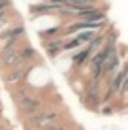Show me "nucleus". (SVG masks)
I'll use <instances>...</instances> for the list:
<instances>
[{
    "label": "nucleus",
    "mask_w": 128,
    "mask_h": 130,
    "mask_svg": "<svg viewBox=\"0 0 128 130\" xmlns=\"http://www.w3.org/2000/svg\"><path fill=\"white\" fill-rule=\"evenodd\" d=\"M11 94H13L15 104H17V109L21 111V115H23L25 119H28V117H32V115L40 113L42 109H45L43 100L34 91H30L26 85H19L17 89H13Z\"/></svg>",
    "instance_id": "f257e3e1"
},
{
    "label": "nucleus",
    "mask_w": 128,
    "mask_h": 130,
    "mask_svg": "<svg viewBox=\"0 0 128 130\" xmlns=\"http://www.w3.org/2000/svg\"><path fill=\"white\" fill-rule=\"evenodd\" d=\"M60 119H62V111L55 109V107H45V109H42L40 113L28 117L26 123H28V126L34 128V130H45V128L53 126V124L60 123Z\"/></svg>",
    "instance_id": "f03ea898"
},
{
    "label": "nucleus",
    "mask_w": 128,
    "mask_h": 130,
    "mask_svg": "<svg viewBox=\"0 0 128 130\" xmlns=\"http://www.w3.org/2000/svg\"><path fill=\"white\" fill-rule=\"evenodd\" d=\"M19 51L21 45H8L0 49V66L4 68V72L19 66Z\"/></svg>",
    "instance_id": "7ed1b4c3"
},
{
    "label": "nucleus",
    "mask_w": 128,
    "mask_h": 130,
    "mask_svg": "<svg viewBox=\"0 0 128 130\" xmlns=\"http://www.w3.org/2000/svg\"><path fill=\"white\" fill-rule=\"evenodd\" d=\"M34 64H28V66H15V68L11 70H6L4 72V83L8 85V87H17L19 83H23V79L28 75L30 68H32Z\"/></svg>",
    "instance_id": "20e7f679"
},
{
    "label": "nucleus",
    "mask_w": 128,
    "mask_h": 130,
    "mask_svg": "<svg viewBox=\"0 0 128 130\" xmlns=\"http://www.w3.org/2000/svg\"><path fill=\"white\" fill-rule=\"evenodd\" d=\"M64 36H55V38H49L43 42V45H45V51L47 55L51 57V59H57V57L62 53V47H64Z\"/></svg>",
    "instance_id": "39448f33"
},
{
    "label": "nucleus",
    "mask_w": 128,
    "mask_h": 130,
    "mask_svg": "<svg viewBox=\"0 0 128 130\" xmlns=\"http://www.w3.org/2000/svg\"><path fill=\"white\" fill-rule=\"evenodd\" d=\"M90 57H92V51L89 49V45H83L77 53H74V55H72V62L76 66H83L85 62L90 60Z\"/></svg>",
    "instance_id": "423d86ee"
},
{
    "label": "nucleus",
    "mask_w": 128,
    "mask_h": 130,
    "mask_svg": "<svg viewBox=\"0 0 128 130\" xmlns=\"http://www.w3.org/2000/svg\"><path fill=\"white\" fill-rule=\"evenodd\" d=\"M94 36H96L94 30H83V32H77V34H76V38L83 43V45H87V43H89L90 40L94 38Z\"/></svg>",
    "instance_id": "0eeeda50"
},
{
    "label": "nucleus",
    "mask_w": 128,
    "mask_h": 130,
    "mask_svg": "<svg viewBox=\"0 0 128 130\" xmlns=\"http://www.w3.org/2000/svg\"><path fill=\"white\" fill-rule=\"evenodd\" d=\"M79 47H83V43L79 42L76 36H74V38H70V40H64V47H62V51H74V49H79Z\"/></svg>",
    "instance_id": "6e6552de"
},
{
    "label": "nucleus",
    "mask_w": 128,
    "mask_h": 130,
    "mask_svg": "<svg viewBox=\"0 0 128 130\" xmlns=\"http://www.w3.org/2000/svg\"><path fill=\"white\" fill-rule=\"evenodd\" d=\"M8 26H10V11L0 13V34H2Z\"/></svg>",
    "instance_id": "1a4fd4ad"
},
{
    "label": "nucleus",
    "mask_w": 128,
    "mask_h": 130,
    "mask_svg": "<svg viewBox=\"0 0 128 130\" xmlns=\"http://www.w3.org/2000/svg\"><path fill=\"white\" fill-rule=\"evenodd\" d=\"M60 32V28L57 26V28H49V30H43V32H40V36L42 38H47V36H53V34H59Z\"/></svg>",
    "instance_id": "9d476101"
},
{
    "label": "nucleus",
    "mask_w": 128,
    "mask_h": 130,
    "mask_svg": "<svg viewBox=\"0 0 128 130\" xmlns=\"http://www.w3.org/2000/svg\"><path fill=\"white\" fill-rule=\"evenodd\" d=\"M45 130H68V126H66L64 123H57V124H53V126L45 128Z\"/></svg>",
    "instance_id": "9b49d317"
},
{
    "label": "nucleus",
    "mask_w": 128,
    "mask_h": 130,
    "mask_svg": "<svg viewBox=\"0 0 128 130\" xmlns=\"http://www.w3.org/2000/svg\"><path fill=\"white\" fill-rule=\"evenodd\" d=\"M111 111H113V107H111V106H104V107H102V113H104V115H109Z\"/></svg>",
    "instance_id": "f8f14e48"
}]
</instances>
